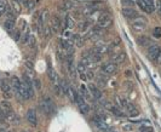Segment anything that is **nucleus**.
<instances>
[{
    "mask_svg": "<svg viewBox=\"0 0 161 132\" xmlns=\"http://www.w3.org/2000/svg\"><path fill=\"white\" fill-rule=\"evenodd\" d=\"M3 93H4V98H6V100H10L11 96H12L11 92H3Z\"/></svg>",
    "mask_w": 161,
    "mask_h": 132,
    "instance_id": "obj_46",
    "label": "nucleus"
},
{
    "mask_svg": "<svg viewBox=\"0 0 161 132\" xmlns=\"http://www.w3.org/2000/svg\"><path fill=\"white\" fill-rule=\"evenodd\" d=\"M139 132H154V130L151 126H142L139 128Z\"/></svg>",
    "mask_w": 161,
    "mask_h": 132,
    "instance_id": "obj_37",
    "label": "nucleus"
},
{
    "mask_svg": "<svg viewBox=\"0 0 161 132\" xmlns=\"http://www.w3.org/2000/svg\"><path fill=\"white\" fill-rule=\"evenodd\" d=\"M15 1H17L18 4H26V1H24V0H15Z\"/></svg>",
    "mask_w": 161,
    "mask_h": 132,
    "instance_id": "obj_49",
    "label": "nucleus"
},
{
    "mask_svg": "<svg viewBox=\"0 0 161 132\" xmlns=\"http://www.w3.org/2000/svg\"><path fill=\"white\" fill-rule=\"evenodd\" d=\"M4 27L9 33H12L15 30V18H6L4 22Z\"/></svg>",
    "mask_w": 161,
    "mask_h": 132,
    "instance_id": "obj_10",
    "label": "nucleus"
},
{
    "mask_svg": "<svg viewBox=\"0 0 161 132\" xmlns=\"http://www.w3.org/2000/svg\"><path fill=\"white\" fill-rule=\"evenodd\" d=\"M138 44L142 45V46H147V45L150 44V40H149L148 37H141V38L138 39Z\"/></svg>",
    "mask_w": 161,
    "mask_h": 132,
    "instance_id": "obj_26",
    "label": "nucleus"
},
{
    "mask_svg": "<svg viewBox=\"0 0 161 132\" xmlns=\"http://www.w3.org/2000/svg\"><path fill=\"white\" fill-rule=\"evenodd\" d=\"M97 80H98V82L102 85V86H106V84H107V77H104V75H98L97 77Z\"/></svg>",
    "mask_w": 161,
    "mask_h": 132,
    "instance_id": "obj_32",
    "label": "nucleus"
},
{
    "mask_svg": "<svg viewBox=\"0 0 161 132\" xmlns=\"http://www.w3.org/2000/svg\"><path fill=\"white\" fill-rule=\"evenodd\" d=\"M7 132H12V131H7Z\"/></svg>",
    "mask_w": 161,
    "mask_h": 132,
    "instance_id": "obj_51",
    "label": "nucleus"
},
{
    "mask_svg": "<svg viewBox=\"0 0 161 132\" xmlns=\"http://www.w3.org/2000/svg\"><path fill=\"white\" fill-rule=\"evenodd\" d=\"M47 17H49V11H47L46 9L45 10H43V11H40V15H39V22H40V24H43L47 21Z\"/></svg>",
    "mask_w": 161,
    "mask_h": 132,
    "instance_id": "obj_14",
    "label": "nucleus"
},
{
    "mask_svg": "<svg viewBox=\"0 0 161 132\" xmlns=\"http://www.w3.org/2000/svg\"><path fill=\"white\" fill-rule=\"evenodd\" d=\"M156 9H158L159 13L161 15V0H156Z\"/></svg>",
    "mask_w": 161,
    "mask_h": 132,
    "instance_id": "obj_45",
    "label": "nucleus"
},
{
    "mask_svg": "<svg viewBox=\"0 0 161 132\" xmlns=\"http://www.w3.org/2000/svg\"><path fill=\"white\" fill-rule=\"evenodd\" d=\"M6 121L10 122V124H18L20 122V119H18V117L15 113L10 112V113L6 114Z\"/></svg>",
    "mask_w": 161,
    "mask_h": 132,
    "instance_id": "obj_12",
    "label": "nucleus"
},
{
    "mask_svg": "<svg viewBox=\"0 0 161 132\" xmlns=\"http://www.w3.org/2000/svg\"><path fill=\"white\" fill-rule=\"evenodd\" d=\"M63 9L66 11H69L74 7V1H71V0H63Z\"/></svg>",
    "mask_w": 161,
    "mask_h": 132,
    "instance_id": "obj_21",
    "label": "nucleus"
},
{
    "mask_svg": "<svg viewBox=\"0 0 161 132\" xmlns=\"http://www.w3.org/2000/svg\"><path fill=\"white\" fill-rule=\"evenodd\" d=\"M161 53V47L159 45H151L149 47V50H148V58L150 61H155L159 58V56Z\"/></svg>",
    "mask_w": 161,
    "mask_h": 132,
    "instance_id": "obj_3",
    "label": "nucleus"
},
{
    "mask_svg": "<svg viewBox=\"0 0 161 132\" xmlns=\"http://www.w3.org/2000/svg\"><path fill=\"white\" fill-rule=\"evenodd\" d=\"M92 122L94 124V126L97 127L98 130H101V131H103V132H109V126L107 125L106 122L103 121V119L101 118V117H98V115H96L94 118H92Z\"/></svg>",
    "mask_w": 161,
    "mask_h": 132,
    "instance_id": "obj_4",
    "label": "nucleus"
},
{
    "mask_svg": "<svg viewBox=\"0 0 161 132\" xmlns=\"http://www.w3.org/2000/svg\"><path fill=\"white\" fill-rule=\"evenodd\" d=\"M12 5H13V11H15V12H17V13L21 12V6H20V4H18L17 1H13Z\"/></svg>",
    "mask_w": 161,
    "mask_h": 132,
    "instance_id": "obj_39",
    "label": "nucleus"
},
{
    "mask_svg": "<svg viewBox=\"0 0 161 132\" xmlns=\"http://www.w3.org/2000/svg\"><path fill=\"white\" fill-rule=\"evenodd\" d=\"M33 87H35L36 90H40L41 88V82H40V80L38 78H33Z\"/></svg>",
    "mask_w": 161,
    "mask_h": 132,
    "instance_id": "obj_31",
    "label": "nucleus"
},
{
    "mask_svg": "<svg viewBox=\"0 0 161 132\" xmlns=\"http://www.w3.org/2000/svg\"><path fill=\"white\" fill-rule=\"evenodd\" d=\"M116 101L119 102V104L123 107V108H126V107L128 105V102L125 100V98H120V97H116Z\"/></svg>",
    "mask_w": 161,
    "mask_h": 132,
    "instance_id": "obj_30",
    "label": "nucleus"
},
{
    "mask_svg": "<svg viewBox=\"0 0 161 132\" xmlns=\"http://www.w3.org/2000/svg\"><path fill=\"white\" fill-rule=\"evenodd\" d=\"M52 90H53V92L56 93V96H60L61 95V87H60V84H55V86L52 87Z\"/></svg>",
    "mask_w": 161,
    "mask_h": 132,
    "instance_id": "obj_35",
    "label": "nucleus"
},
{
    "mask_svg": "<svg viewBox=\"0 0 161 132\" xmlns=\"http://www.w3.org/2000/svg\"><path fill=\"white\" fill-rule=\"evenodd\" d=\"M26 4H27V6H28V9H33L34 7V5H35V1H33V0H28V1H26Z\"/></svg>",
    "mask_w": 161,
    "mask_h": 132,
    "instance_id": "obj_41",
    "label": "nucleus"
},
{
    "mask_svg": "<svg viewBox=\"0 0 161 132\" xmlns=\"http://www.w3.org/2000/svg\"><path fill=\"white\" fill-rule=\"evenodd\" d=\"M13 39L16 41H20L21 40V30H18V29L15 30V33H13Z\"/></svg>",
    "mask_w": 161,
    "mask_h": 132,
    "instance_id": "obj_38",
    "label": "nucleus"
},
{
    "mask_svg": "<svg viewBox=\"0 0 161 132\" xmlns=\"http://www.w3.org/2000/svg\"><path fill=\"white\" fill-rule=\"evenodd\" d=\"M76 69H78L79 74H81V73H85V72H86V67H85V64H84L83 62H80V63L78 64V67H76Z\"/></svg>",
    "mask_w": 161,
    "mask_h": 132,
    "instance_id": "obj_33",
    "label": "nucleus"
},
{
    "mask_svg": "<svg viewBox=\"0 0 161 132\" xmlns=\"http://www.w3.org/2000/svg\"><path fill=\"white\" fill-rule=\"evenodd\" d=\"M137 115H139V112L137 110L136 108H133V109L130 110V117L131 118H134V117H137Z\"/></svg>",
    "mask_w": 161,
    "mask_h": 132,
    "instance_id": "obj_40",
    "label": "nucleus"
},
{
    "mask_svg": "<svg viewBox=\"0 0 161 132\" xmlns=\"http://www.w3.org/2000/svg\"><path fill=\"white\" fill-rule=\"evenodd\" d=\"M102 72L104 74H114L118 70V65L114 62H107V63H103L102 64Z\"/></svg>",
    "mask_w": 161,
    "mask_h": 132,
    "instance_id": "obj_5",
    "label": "nucleus"
},
{
    "mask_svg": "<svg viewBox=\"0 0 161 132\" xmlns=\"http://www.w3.org/2000/svg\"><path fill=\"white\" fill-rule=\"evenodd\" d=\"M124 128H125V130H126V131H130V130H132V127H131V126H130V125H126V126H125V127H124Z\"/></svg>",
    "mask_w": 161,
    "mask_h": 132,
    "instance_id": "obj_48",
    "label": "nucleus"
},
{
    "mask_svg": "<svg viewBox=\"0 0 161 132\" xmlns=\"http://www.w3.org/2000/svg\"><path fill=\"white\" fill-rule=\"evenodd\" d=\"M27 120H28V122L32 126H36V125H38L36 113H35V110H34L33 108L28 109V112H27Z\"/></svg>",
    "mask_w": 161,
    "mask_h": 132,
    "instance_id": "obj_6",
    "label": "nucleus"
},
{
    "mask_svg": "<svg viewBox=\"0 0 161 132\" xmlns=\"http://www.w3.org/2000/svg\"><path fill=\"white\" fill-rule=\"evenodd\" d=\"M44 30H45V33H44V34H45V38H49V37L51 35V30H50V28H49V27H45Z\"/></svg>",
    "mask_w": 161,
    "mask_h": 132,
    "instance_id": "obj_42",
    "label": "nucleus"
},
{
    "mask_svg": "<svg viewBox=\"0 0 161 132\" xmlns=\"http://www.w3.org/2000/svg\"><path fill=\"white\" fill-rule=\"evenodd\" d=\"M6 7H7V5L5 4V1H0V16L6 12Z\"/></svg>",
    "mask_w": 161,
    "mask_h": 132,
    "instance_id": "obj_34",
    "label": "nucleus"
},
{
    "mask_svg": "<svg viewBox=\"0 0 161 132\" xmlns=\"http://www.w3.org/2000/svg\"><path fill=\"white\" fill-rule=\"evenodd\" d=\"M10 84H11L12 90H15V92L17 93V92H18V88H20V86H21V80H20L17 77H12L11 80H10Z\"/></svg>",
    "mask_w": 161,
    "mask_h": 132,
    "instance_id": "obj_11",
    "label": "nucleus"
},
{
    "mask_svg": "<svg viewBox=\"0 0 161 132\" xmlns=\"http://www.w3.org/2000/svg\"><path fill=\"white\" fill-rule=\"evenodd\" d=\"M125 60H126V53H120V55H118L115 58H114V63L115 64H120V63H124L125 62Z\"/></svg>",
    "mask_w": 161,
    "mask_h": 132,
    "instance_id": "obj_22",
    "label": "nucleus"
},
{
    "mask_svg": "<svg viewBox=\"0 0 161 132\" xmlns=\"http://www.w3.org/2000/svg\"><path fill=\"white\" fill-rule=\"evenodd\" d=\"M0 108H1V109L5 112V114L12 112V110H11V109H12V105H11V103L7 101V100H6V101H3L1 103H0Z\"/></svg>",
    "mask_w": 161,
    "mask_h": 132,
    "instance_id": "obj_13",
    "label": "nucleus"
},
{
    "mask_svg": "<svg viewBox=\"0 0 161 132\" xmlns=\"http://www.w3.org/2000/svg\"><path fill=\"white\" fill-rule=\"evenodd\" d=\"M61 28V20L58 16H53L52 21H51V32L53 33H57Z\"/></svg>",
    "mask_w": 161,
    "mask_h": 132,
    "instance_id": "obj_8",
    "label": "nucleus"
},
{
    "mask_svg": "<svg viewBox=\"0 0 161 132\" xmlns=\"http://www.w3.org/2000/svg\"><path fill=\"white\" fill-rule=\"evenodd\" d=\"M132 28L137 32H142V30H146L147 28V18L141 17V16H137V17L133 20L132 22Z\"/></svg>",
    "mask_w": 161,
    "mask_h": 132,
    "instance_id": "obj_1",
    "label": "nucleus"
},
{
    "mask_svg": "<svg viewBox=\"0 0 161 132\" xmlns=\"http://www.w3.org/2000/svg\"><path fill=\"white\" fill-rule=\"evenodd\" d=\"M47 75H49V78L52 80V81H56L57 80V74H56V72H55V69L51 67H49V70H47Z\"/></svg>",
    "mask_w": 161,
    "mask_h": 132,
    "instance_id": "obj_24",
    "label": "nucleus"
},
{
    "mask_svg": "<svg viewBox=\"0 0 161 132\" xmlns=\"http://www.w3.org/2000/svg\"><path fill=\"white\" fill-rule=\"evenodd\" d=\"M110 112H111L113 114H114V115H116L118 118H120V119H124V118H125V114H124L121 110H120L119 108H116V107H114V105H113L111 108H110Z\"/></svg>",
    "mask_w": 161,
    "mask_h": 132,
    "instance_id": "obj_18",
    "label": "nucleus"
},
{
    "mask_svg": "<svg viewBox=\"0 0 161 132\" xmlns=\"http://www.w3.org/2000/svg\"><path fill=\"white\" fill-rule=\"evenodd\" d=\"M24 64H26V67H27L29 70L33 69V63H32L30 61H26V63H24Z\"/></svg>",
    "mask_w": 161,
    "mask_h": 132,
    "instance_id": "obj_44",
    "label": "nucleus"
},
{
    "mask_svg": "<svg viewBox=\"0 0 161 132\" xmlns=\"http://www.w3.org/2000/svg\"><path fill=\"white\" fill-rule=\"evenodd\" d=\"M149 9V13H153L155 11V0H143Z\"/></svg>",
    "mask_w": 161,
    "mask_h": 132,
    "instance_id": "obj_19",
    "label": "nucleus"
},
{
    "mask_svg": "<svg viewBox=\"0 0 161 132\" xmlns=\"http://www.w3.org/2000/svg\"><path fill=\"white\" fill-rule=\"evenodd\" d=\"M80 91H81V93H83V96H84L85 98H87V100H91V98H90V95H88V91H87V87H86L85 85H81V86H80Z\"/></svg>",
    "mask_w": 161,
    "mask_h": 132,
    "instance_id": "obj_27",
    "label": "nucleus"
},
{
    "mask_svg": "<svg viewBox=\"0 0 161 132\" xmlns=\"http://www.w3.org/2000/svg\"><path fill=\"white\" fill-rule=\"evenodd\" d=\"M79 29L80 30H87L88 29V22H81V23H80L79 24Z\"/></svg>",
    "mask_w": 161,
    "mask_h": 132,
    "instance_id": "obj_36",
    "label": "nucleus"
},
{
    "mask_svg": "<svg viewBox=\"0 0 161 132\" xmlns=\"http://www.w3.org/2000/svg\"><path fill=\"white\" fill-rule=\"evenodd\" d=\"M88 90H90V92H91V95H92V97L94 98V100H97V101L102 100V92L97 88V86H94L93 84H90L88 85Z\"/></svg>",
    "mask_w": 161,
    "mask_h": 132,
    "instance_id": "obj_7",
    "label": "nucleus"
},
{
    "mask_svg": "<svg viewBox=\"0 0 161 132\" xmlns=\"http://www.w3.org/2000/svg\"><path fill=\"white\" fill-rule=\"evenodd\" d=\"M27 44H28L30 47H33V46L35 45V37L29 34V37H28V39H27Z\"/></svg>",
    "mask_w": 161,
    "mask_h": 132,
    "instance_id": "obj_29",
    "label": "nucleus"
},
{
    "mask_svg": "<svg viewBox=\"0 0 161 132\" xmlns=\"http://www.w3.org/2000/svg\"><path fill=\"white\" fill-rule=\"evenodd\" d=\"M137 4H138L139 9H141L143 12H147V13H149V9H148V6L146 5V3H144L143 0H137Z\"/></svg>",
    "mask_w": 161,
    "mask_h": 132,
    "instance_id": "obj_25",
    "label": "nucleus"
},
{
    "mask_svg": "<svg viewBox=\"0 0 161 132\" xmlns=\"http://www.w3.org/2000/svg\"><path fill=\"white\" fill-rule=\"evenodd\" d=\"M44 103H45L47 107H49V108H50V110H51L52 113L55 112V109H56V105H55V103L52 102V100H51L50 97H47V96H46V97L44 98Z\"/></svg>",
    "mask_w": 161,
    "mask_h": 132,
    "instance_id": "obj_17",
    "label": "nucleus"
},
{
    "mask_svg": "<svg viewBox=\"0 0 161 132\" xmlns=\"http://www.w3.org/2000/svg\"><path fill=\"white\" fill-rule=\"evenodd\" d=\"M1 90H3V92H11V90H12V87H11V84L7 80H1Z\"/></svg>",
    "mask_w": 161,
    "mask_h": 132,
    "instance_id": "obj_16",
    "label": "nucleus"
},
{
    "mask_svg": "<svg viewBox=\"0 0 161 132\" xmlns=\"http://www.w3.org/2000/svg\"><path fill=\"white\" fill-rule=\"evenodd\" d=\"M123 13L125 17L130 18V20H134L137 16H138V13H137V11L134 9H124L123 10Z\"/></svg>",
    "mask_w": 161,
    "mask_h": 132,
    "instance_id": "obj_9",
    "label": "nucleus"
},
{
    "mask_svg": "<svg viewBox=\"0 0 161 132\" xmlns=\"http://www.w3.org/2000/svg\"><path fill=\"white\" fill-rule=\"evenodd\" d=\"M79 105V108H80V112H81L83 114H88V112H90V107H88V104L84 101V102H81L80 104H78Z\"/></svg>",
    "mask_w": 161,
    "mask_h": 132,
    "instance_id": "obj_20",
    "label": "nucleus"
},
{
    "mask_svg": "<svg viewBox=\"0 0 161 132\" xmlns=\"http://www.w3.org/2000/svg\"><path fill=\"white\" fill-rule=\"evenodd\" d=\"M73 41L75 43V45H76L78 47H83V45H84V43H85L84 38H81V35H79V34H74V35H73Z\"/></svg>",
    "mask_w": 161,
    "mask_h": 132,
    "instance_id": "obj_15",
    "label": "nucleus"
},
{
    "mask_svg": "<svg viewBox=\"0 0 161 132\" xmlns=\"http://www.w3.org/2000/svg\"><path fill=\"white\" fill-rule=\"evenodd\" d=\"M121 1H123L124 4H126V5H130V6L133 5V1H132V0H121Z\"/></svg>",
    "mask_w": 161,
    "mask_h": 132,
    "instance_id": "obj_47",
    "label": "nucleus"
},
{
    "mask_svg": "<svg viewBox=\"0 0 161 132\" xmlns=\"http://www.w3.org/2000/svg\"><path fill=\"white\" fill-rule=\"evenodd\" d=\"M97 22H98V26L102 29H107V28H109L111 26L113 20L110 18V16L108 13H103V15H101L99 17L97 18Z\"/></svg>",
    "mask_w": 161,
    "mask_h": 132,
    "instance_id": "obj_2",
    "label": "nucleus"
},
{
    "mask_svg": "<svg viewBox=\"0 0 161 132\" xmlns=\"http://www.w3.org/2000/svg\"><path fill=\"white\" fill-rule=\"evenodd\" d=\"M154 35H155L156 38H160V37H161V29H160V28H155V29H154Z\"/></svg>",
    "mask_w": 161,
    "mask_h": 132,
    "instance_id": "obj_43",
    "label": "nucleus"
},
{
    "mask_svg": "<svg viewBox=\"0 0 161 132\" xmlns=\"http://www.w3.org/2000/svg\"><path fill=\"white\" fill-rule=\"evenodd\" d=\"M60 87H61V90H62V92H63L64 95H67V91H68L69 85H68V82L64 80V79H62V80L60 81Z\"/></svg>",
    "mask_w": 161,
    "mask_h": 132,
    "instance_id": "obj_23",
    "label": "nucleus"
},
{
    "mask_svg": "<svg viewBox=\"0 0 161 132\" xmlns=\"http://www.w3.org/2000/svg\"><path fill=\"white\" fill-rule=\"evenodd\" d=\"M66 24H67V28L71 29V28H74V20L70 17V16H67V18H66Z\"/></svg>",
    "mask_w": 161,
    "mask_h": 132,
    "instance_id": "obj_28",
    "label": "nucleus"
},
{
    "mask_svg": "<svg viewBox=\"0 0 161 132\" xmlns=\"http://www.w3.org/2000/svg\"><path fill=\"white\" fill-rule=\"evenodd\" d=\"M21 132H26V131H21Z\"/></svg>",
    "mask_w": 161,
    "mask_h": 132,
    "instance_id": "obj_50",
    "label": "nucleus"
}]
</instances>
